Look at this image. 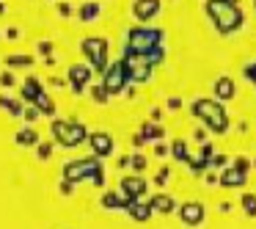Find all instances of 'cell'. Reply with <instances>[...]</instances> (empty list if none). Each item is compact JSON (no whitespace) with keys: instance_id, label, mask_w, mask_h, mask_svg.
Returning a JSON list of instances; mask_svg holds the SVG:
<instances>
[{"instance_id":"6da1fadb","label":"cell","mask_w":256,"mask_h":229,"mask_svg":"<svg viewBox=\"0 0 256 229\" xmlns=\"http://www.w3.org/2000/svg\"><path fill=\"white\" fill-rule=\"evenodd\" d=\"M206 14L212 17V23H215V28L220 34H232L242 23V12L234 6L232 0H210L206 3Z\"/></svg>"},{"instance_id":"7a4b0ae2","label":"cell","mask_w":256,"mask_h":229,"mask_svg":"<svg viewBox=\"0 0 256 229\" xmlns=\"http://www.w3.org/2000/svg\"><path fill=\"white\" fill-rule=\"evenodd\" d=\"M193 113L198 119H204V124L210 130H215V133H223V130L228 127V119H226V113H223V108L218 100H196Z\"/></svg>"},{"instance_id":"3957f363","label":"cell","mask_w":256,"mask_h":229,"mask_svg":"<svg viewBox=\"0 0 256 229\" xmlns=\"http://www.w3.org/2000/svg\"><path fill=\"white\" fill-rule=\"evenodd\" d=\"M52 135L58 138L61 146H69V149H72V146H78L80 141L88 135V130L80 122H61V119H56V122H52Z\"/></svg>"},{"instance_id":"277c9868","label":"cell","mask_w":256,"mask_h":229,"mask_svg":"<svg viewBox=\"0 0 256 229\" xmlns=\"http://www.w3.org/2000/svg\"><path fill=\"white\" fill-rule=\"evenodd\" d=\"M94 174V182L100 185L102 182V166L96 160H72V163H66L64 166V179L66 182H78V179H86V177H91Z\"/></svg>"},{"instance_id":"5b68a950","label":"cell","mask_w":256,"mask_h":229,"mask_svg":"<svg viewBox=\"0 0 256 229\" xmlns=\"http://www.w3.org/2000/svg\"><path fill=\"white\" fill-rule=\"evenodd\" d=\"M160 31H152V28H135L130 31V50L132 56H140V53H154V45L160 42Z\"/></svg>"},{"instance_id":"8992f818","label":"cell","mask_w":256,"mask_h":229,"mask_svg":"<svg viewBox=\"0 0 256 229\" xmlns=\"http://www.w3.org/2000/svg\"><path fill=\"white\" fill-rule=\"evenodd\" d=\"M83 53L91 58L94 69H105L108 67V39L105 36H88L83 42Z\"/></svg>"},{"instance_id":"52a82bcc","label":"cell","mask_w":256,"mask_h":229,"mask_svg":"<svg viewBox=\"0 0 256 229\" xmlns=\"http://www.w3.org/2000/svg\"><path fill=\"white\" fill-rule=\"evenodd\" d=\"M124 80H127V69H124V64L122 61H116L110 69L105 72V91L108 94H116V91H122L124 89Z\"/></svg>"},{"instance_id":"ba28073f","label":"cell","mask_w":256,"mask_h":229,"mask_svg":"<svg viewBox=\"0 0 256 229\" xmlns=\"http://www.w3.org/2000/svg\"><path fill=\"white\" fill-rule=\"evenodd\" d=\"M124 69L130 72V78H132V80L144 83V80H149V75H152V61H149V58H140V56H132V58H127Z\"/></svg>"},{"instance_id":"9c48e42d","label":"cell","mask_w":256,"mask_h":229,"mask_svg":"<svg viewBox=\"0 0 256 229\" xmlns=\"http://www.w3.org/2000/svg\"><path fill=\"white\" fill-rule=\"evenodd\" d=\"M179 218H182L188 226H198V223H204V204H201V201H184V204L179 207Z\"/></svg>"},{"instance_id":"30bf717a","label":"cell","mask_w":256,"mask_h":229,"mask_svg":"<svg viewBox=\"0 0 256 229\" xmlns=\"http://www.w3.org/2000/svg\"><path fill=\"white\" fill-rule=\"evenodd\" d=\"M132 12L140 23H149V20H154L160 14V0H135Z\"/></svg>"},{"instance_id":"8fae6325","label":"cell","mask_w":256,"mask_h":229,"mask_svg":"<svg viewBox=\"0 0 256 229\" xmlns=\"http://www.w3.org/2000/svg\"><path fill=\"white\" fill-rule=\"evenodd\" d=\"M88 144H91V149H94L96 157H105V155H110V152H113V138L108 133H91L88 135Z\"/></svg>"},{"instance_id":"7c38bea8","label":"cell","mask_w":256,"mask_h":229,"mask_svg":"<svg viewBox=\"0 0 256 229\" xmlns=\"http://www.w3.org/2000/svg\"><path fill=\"white\" fill-rule=\"evenodd\" d=\"M69 80H72L74 91H83V86L91 80V67L88 64H74V67H69Z\"/></svg>"},{"instance_id":"4fadbf2b","label":"cell","mask_w":256,"mask_h":229,"mask_svg":"<svg viewBox=\"0 0 256 229\" xmlns=\"http://www.w3.org/2000/svg\"><path fill=\"white\" fill-rule=\"evenodd\" d=\"M122 190L127 193L130 201L140 199V196H144V190H146V179H140V177H124L122 179Z\"/></svg>"},{"instance_id":"5bb4252c","label":"cell","mask_w":256,"mask_h":229,"mask_svg":"<svg viewBox=\"0 0 256 229\" xmlns=\"http://www.w3.org/2000/svg\"><path fill=\"white\" fill-rule=\"evenodd\" d=\"M174 207H176V199H174L171 193H154V199L149 201V210H154V212H174Z\"/></svg>"},{"instance_id":"9a60e30c","label":"cell","mask_w":256,"mask_h":229,"mask_svg":"<svg viewBox=\"0 0 256 229\" xmlns=\"http://www.w3.org/2000/svg\"><path fill=\"white\" fill-rule=\"evenodd\" d=\"M212 91H215L218 100H232V97H234V80L223 75V78H218V80H215Z\"/></svg>"},{"instance_id":"2e32d148","label":"cell","mask_w":256,"mask_h":229,"mask_svg":"<svg viewBox=\"0 0 256 229\" xmlns=\"http://www.w3.org/2000/svg\"><path fill=\"white\" fill-rule=\"evenodd\" d=\"M218 182L220 185H245V174L240 171V168H226Z\"/></svg>"},{"instance_id":"e0dca14e","label":"cell","mask_w":256,"mask_h":229,"mask_svg":"<svg viewBox=\"0 0 256 229\" xmlns=\"http://www.w3.org/2000/svg\"><path fill=\"white\" fill-rule=\"evenodd\" d=\"M127 210H130V215L135 218V221H146L149 218V204H140L138 199H132V201H127Z\"/></svg>"},{"instance_id":"ac0fdd59","label":"cell","mask_w":256,"mask_h":229,"mask_svg":"<svg viewBox=\"0 0 256 229\" xmlns=\"http://www.w3.org/2000/svg\"><path fill=\"white\" fill-rule=\"evenodd\" d=\"M22 97H25V100H39V97H42V83H39V78H28V80H25Z\"/></svg>"},{"instance_id":"d6986e66","label":"cell","mask_w":256,"mask_h":229,"mask_svg":"<svg viewBox=\"0 0 256 229\" xmlns=\"http://www.w3.org/2000/svg\"><path fill=\"white\" fill-rule=\"evenodd\" d=\"M100 12H102L100 3H83V6H80V17H83V20H96V17H100Z\"/></svg>"},{"instance_id":"ffe728a7","label":"cell","mask_w":256,"mask_h":229,"mask_svg":"<svg viewBox=\"0 0 256 229\" xmlns=\"http://www.w3.org/2000/svg\"><path fill=\"white\" fill-rule=\"evenodd\" d=\"M36 141H39V135H36V130H30V127H25V130H20V133H17V144L34 146Z\"/></svg>"},{"instance_id":"44dd1931","label":"cell","mask_w":256,"mask_h":229,"mask_svg":"<svg viewBox=\"0 0 256 229\" xmlns=\"http://www.w3.org/2000/svg\"><path fill=\"white\" fill-rule=\"evenodd\" d=\"M240 204H242V210L248 212L250 218H256V196L254 193H242L240 196Z\"/></svg>"},{"instance_id":"7402d4cb","label":"cell","mask_w":256,"mask_h":229,"mask_svg":"<svg viewBox=\"0 0 256 229\" xmlns=\"http://www.w3.org/2000/svg\"><path fill=\"white\" fill-rule=\"evenodd\" d=\"M102 204H105V207H124L127 201H124L118 193H113V190H110V193H105V196H102Z\"/></svg>"},{"instance_id":"603a6c76","label":"cell","mask_w":256,"mask_h":229,"mask_svg":"<svg viewBox=\"0 0 256 229\" xmlns=\"http://www.w3.org/2000/svg\"><path fill=\"white\" fill-rule=\"evenodd\" d=\"M174 149H171V155L174 157H179V160H188V144L184 141H174Z\"/></svg>"},{"instance_id":"cb8c5ba5","label":"cell","mask_w":256,"mask_h":229,"mask_svg":"<svg viewBox=\"0 0 256 229\" xmlns=\"http://www.w3.org/2000/svg\"><path fill=\"white\" fill-rule=\"evenodd\" d=\"M36 102H39V111H42V113H56V105H52V100H50L47 94H42Z\"/></svg>"},{"instance_id":"d4e9b609","label":"cell","mask_w":256,"mask_h":229,"mask_svg":"<svg viewBox=\"0 0 256 229\" xmlns=\"http://www.w3.org/2000/svg\"><path fill=\"white\" fill-rule=\"evenodd\" d=\"M91 94H94V100H96V102H105V100H108L105 86H94V89H91Z\"/></svg>"},{"instance_id":"484cf974","label":"cell","mask_w":256,"mask_h":229,"mask_svg":"<svg viewBox=\"0 0 256 229\" xmlns=\"http://www.w3.org/2000/svg\"><path fill=\"white\" fill-rule=\"evenodd\" d=\"M130 163H132V168H135V171H144L146 157H144V155H132V157H130Z\"/></svg>"},{"instance_id":"4316f807","label":"cell","mask_w":256,"mask_h":229,"mask_svg":"<svg viewBox=\"0 0 256 229\" xmlns=\"http://www.w3.org/2000/svg\"><path fill=\"white\" fill-rule=\"evenodd\" d=\"M234 168H240V171H248V168H250V160H248V157H234Z\"/></svg>"},{"instance_id":"83f0119b","label":"cell","mask_w":256,"mask_h":229,"mask_svg":"<svg viewBox=\"0 0 256 229\" xmlns=\"http://www.w3.org/2000/svg\"><path fill=\"white\" fill-rule=\"evenodd\" d=\"M50 155H52V144H42L39 146V157H42V160H47Z\"/></svg>"},{"instance_id":"f1b7e54d","label":"cell","mask_w":256,"mask_h":229,"mask_svg":"<svg viewBox=\"0 0 256 229\" xmlns=\"http://www.w3.org/2000/svg\"><path fill=\"white\" fill-rule=\"evenodd\" d=\"M0 83L6 86V89H8V86H14V75L12 72H3V75H0Z\"/></svg>"},{"instance_id":"f546056e","label":"cell","mask_w":256,"mask_h":229,"mask_svg":"<svg viewBox=\"0 0 256 229\" xmlns=\"http://www.w3.org/2000/svg\"><path fill=\"white\" fill-rule=\"evenodd\" d=\"M8 64H12V67H17V64H30V58H25V56H12V58H8Z\"/></svg>"},{"instance_id":"4dcf8cb0","label":"cell","mask_w":256,"mask_h":229,"mask_svg":"<svg viewBox=\"0 0 256 229\" xmlns=\"http://www.w3.org/2000/svg\"><path fill=\"white\" fill-rule=\"evenodd\" d=\"M58 14H61V17H69V14H72V6H69V3H58Z\"/></svg>"},{"instance_id":"1f68e13d","label":"cell","mask_w":256,"mask_h":229,"mask_svg":"<svg viewBox=\"0 0 256 229\" xmlns=\"http://www.w3.org/2000/svg\"><path fill=\"white\" fill-rule=\"evenodd\" d=\"M212 166H226V155H215V157H212Z\"/></svg>"},{"instance_id":"d6a6232c","label":"cell","mask_w":256,"mask_h":229,"mask_svg":"<svg viewBox=\"0 0 256 229\" xmlns=\"http://www.w3.org/2000/svg\"><path fill=\"white\" fill-rule=\"evenodd\" d=\"M39 50H42V53H50L52 45H50V42H39Z\"/></svg>"},{"instance_id":"836d02e7","label":"cell","mask_w":256,"mask_h":229,"mask_svg":"<svg viewBox=\"0 0 256 229\" xmlns=\"http://www.w3.org/2000/svg\"><path fill=\"white\" fill-rule=\"evenodd\" d=\"M179 105H182V102H179L176 97H174V100H168V108H171V111H174V108H179Z\"/></svg>"},{"instance_id":"e575fe53","label":"cell","mask_w":256,"mask_h":229,"mask_svg":"<svg viewBox=\"0 0 256 229\" xmlns=\"http://www.w3.org/2000/svg\"><path fill=\"white\" fill-rule=\"evenodd\" d=\"M204 135H206L204 130H196V133H193V138H196V141H204Z\"/></svg>"}]
</instances>
